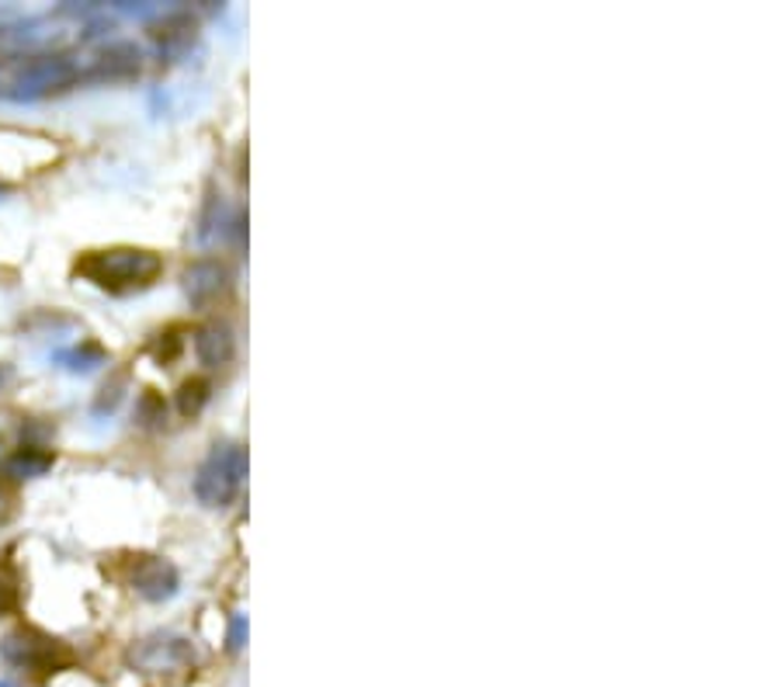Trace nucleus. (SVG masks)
<instances>
[{
    "label": "nucleus",
    "mask_w": 781,
    "mask_h": 687,
    "mask_svg": "<svg viewBox=\"0 0 781 687\" xmlns=\"http://www.w3.org/2000/svg\"><path fill=\"white\" fill-rule=\"evenodd\" d=\"M178 569L160 556H136L129 562V587L147 600H167L178 594Z\"/></svg>",
    "instance_id": "0eeeda50"
},
{
    "label": "nucleus",
    "mask_w": 781,
    "mask_h": 687,
    "mask_svg": "<svg viewBox=\"0 0 781 687\" xmlns=\"http://www.w3.org/2000/svg\"><path fill=\"white\" fill-rule=\"evenodd\" d=\"M83 80V63L67 52L24 56L4 77H0V98L11 101H39L49 94H63Z\"/></svg>",
    "instance_id": "f03ea898"
},
{
    "label": "nucleus",
    "mask_w": 781,
    "mask_h": 687,
    "mask_svg": "<svg viewBox=\"0 0 781 687\" xmlns=\"http://www.w3.org/2000/svg\"><path fill=\"white\" fill-rule=\"evenodd\" d=\"M126 660L132 670L147 677H188L198 667L195 646L185 636H174V633H154L147 639L132 643Z\"/></svg>",
    "instance_id": "20e7f679"
},
{
    "label": "nucleus",
    "mask_w": 781,
    "mask_h": 687,
    "mask_svg": "<svg viewBox=\"0 0 781 687\" xmlns=\"http://www.w3.org/2000/svg\"><path fill=\"white\" fill-rule=\"evenodd\" d=\"M164 261L160 253L142 250V247H108V250H87L83 257H77L73 275L98 285L105 292H139L150 289V285L160 278Z\"/></svg>",
    "instance_id": "f257e3e1"
},
{
    "label": "nucleus",
    "mask_w": 781,
    "mask_h": 687,
    "mask_svg": "<svg viewBox=\"0 0 781 687\" xmlns=\"http://www.w3.org/2000/svg\"><path fill=\"white\" fill-rule=\"evenodd\" d=\"M56 462V455L49 448H39V445H24L18 451H11L4 458V466H0V472H4L8 479H36V476H46Z\"/></svg>",
    "instance_id": "9b49d317"
},
{
    "label": "nucleus",
    "mask_w": 781,
    "mask_h": 687,
    "mask_svg": "<svg viewBox=\"0 0 781 687\" xmlns=\"http://www.w3.org/2000/svg\"><path fill=\"white\" fill-rule=\"evenodd\" d=\"M8 382H11V368L0 365V386H8Z\"/></svg>",
    "instance_id": "2eb2a0df"
},
{
    "label": "nucleus",
    "mask_w": 781,
    "mask_h": 687,
    "mask_svg": "<svg viewBox=\"0 0 781 687\" xmlns=\"http://www.w3.org/2000/svg\"><path fill=\"white\" fill-rule=\"evenodd\" d=\"M229 289H234V271H229L226 261H216V257H206V261H195L185 271V296L191 299V306L206 309L216 306Z\"/></svg>",
    "instance_id": "423d86ee"
},
{
    "label": "nucleus",
    "mask_w": 781,
    "mask_h": 687,
    "mask_svg": "<svg viewBox=\"0 0 781 687\" xmlns=\"http://www.w3.org/2000/svg\"><path fill=\"white\" fill-rule=\"evenodd\" d=\"M0 656L21 670H32V674H60L73 664V653L67 643L52 639L39 628H14V633L4 636L0 643Z\"/></svg>",
    "instance_id": "39448f33"
},
{
    "label": "nucleus",
    "mask_w": 781,
    "mask_h": 687,
    "mask_svg": "<svg viewBox=\"0 0 781 687\" xmlns=\"http://www.w3.org/2000/svg\"><path fill=\"white\" fill-rule=\"evenodd\" d=\"M142 67V52L132 42H111L87 56L83 80H129Z\"/></svg>",
    "instance_id": "6e6552de"
},
{
    "label": "nucleus",
    "mask_w": 781,
    "mask_h": 687,
    "mask_svg": "<svg viewBox=\"0 0 781 687\" xmlns=\"http://www.w3.org/2000/svg\"><path fill=\"white\" fill-rule=\"evenodd\" d=\"M244 639H247V618L244 615H237L234 618V625H229V649H244Z\"/></svg>",
    "instance_id": "4468645a"
},
{
    "label": "nucleus",
    "mask_w": 781,
    "mask_h": 687,
    "mask_svg": "<svg viewBox=\"0 0 781 687\" xmlns=\"http://www.w3.org/2000/svg\"><path fill=\"white\" fill-rule=\"evenodd\" d=\"M0 687H14V684L11 680H0Z\"/></svg>",
    "instance_id": "dca6fc26"
},
{
    "label": "nucleus",
    "mask_w": 781,
    "mask_h": 687,
    "mask_svg": "<svg viewBox=\"0 0 781 687\" xmlns=\"http://www.w3.org/2000/svg\"><path fill=\"white\" fill-rule=\"evenodd\" d=\"M206 404H209V382L206 379H188L181 386V392H178V410L185 417H195Z\"/></svg>",
    "instance_id": "ddd939ff"
},
{
    "label": "nucleus",
    "mask_w": 781,
    "mask_h": 687,
    "mask_svg": "<svg viewBox=\"0 0 781 687\" xmlns=\"http://www.w3.org/2000/svg\"><path fill=\"white\" fill-rule=\"evenodd\" d=\"M195 21L188 14H170L157 24L154 42L160 49L164 60H181V56L195 46Z\"/></svg>",
    "instance_id": "9d476101"
},
{
    "label": "nucleus",
    "mask_w": 781,
    "mask_h": 687,
    "mask_svg": "<svg viewBox=\"0 0 781 687\" xmlns=\"http://www.w3.org/2000/svg\"><path fill=\"white\" fill-rule=\"evenodd\" d=\"M105 351L98 348V344H77V348H67L56 355V361H60L67 371H95L98 365H105Z\"/></svg>",
    "instance_id": "f8f14e48"
},
{
    "label": "nucleus",
    "mask_w": 781,
    "mask_h": 687,
    "mask_svg": "<svg viewBox=\"0 0 781 687\" xmlns=\"http://www.w3.org/2000/svg\"><path fill=\"white\" fill-rule=\"evenodd\" d=\"M247 476V451L237 441H219L195 472V497L206 507H229Z\"/></svg>",
    "instance_id": "7ed1b4c3"
},
{
    "label": "nucleus",
    "mask_w": 781,
    "mask_h": 687,
    "mask_svg": "<svg viewBox=\"0 0 781 687\" xmlns=\"http://www.w3.org/2000/svg\"><path fill=\"white\" fill-rule=\"evenodd\" d=\"M234 351H237V340H234L229 323L212 320V323H201L195 330V355H198L201 365L219 368V365H226L229 358H234Z\"/></svg>",
    "instance_id": "1a4fd4ad"
}]
</instances>
